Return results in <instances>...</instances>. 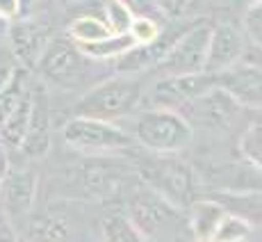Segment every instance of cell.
Listing matches in <instances>:
<instances>
[{"instance_id":"1","label":"cell","mask_w":262,"mask_h":242,"mask_svg":"<svg viewBox=\"0 0 262 242\" xmlns=\"http://www.w3.org/2000/svg\"><path fill=\"white\" fill-rule=\"evenodd\" d=\"M144 87L146 83L139 78V73H119L117 78H103L78 98L73 114L119 121L133 114L135 108L142 103Z\"/></svg>"},{"instance_id":"2","label":"cell","mask_w":262,"mask_h":242,"mask_svg":"<svg viewBox=\"0 0 262 242\" xmlns=\"http://www.w3.org/2000/svg\"><path fill=\"white\" fill-rule=\"evenodd\" d=\"M123 119H130L125 130L133 135L135 144L150 153H176L185 149L194 135V130L189 128V124L178 110L148 108L135 117L128 114Z\"/></svg>"},{"instance_id":"3","label":"cell","mask_w":262,"mask_h":242,"mask_svg":"<svg viewBox=\"0 0 262 242\" xmlns=\"http://www.w3.org/2000/svg\"><path fill=\"white\" fill-rule=\"evenodd\" d=\"M128 215L142 231L144 240L153 238H173L183 231H189L187 208L173 204L158 190L142 183L128 201ZM191 233V231H189Z\"/></svg>"},{"instance_id":"4","label":"cell","mask_w":262,"mask_h":242,"mask_svg":"<svg viewBox=\"0 0 262 242\" xmlns=\"http://www.w3.org/2000/svg\"><path fill=\"white\" fill-rule=\"evenodd\" d=\"M62 139L69 149L84 155H110L114 151H128L137 146L133 135L117 121L80 117V114H73L62 126Z\"/></svg>"},{"instance_id":"5","label":"cell","mask_w":262,"mask_h":242,"mask_svg":"<svg viewBox=\"0 0 262 242\" xmlns=\"http://www.w3.org/2000/svg\"><path fill=\"white\" fill-rule=\"evenodd\" d=\"M96 64L103 62H94L82 55V50L69 37H53L39 59L37 71L48 85L59 89H75L92 75Z\"/></svg>"},{"instance_id":"6","label":"cell","mask_w":262,"mask_h":242,"mask_svg":"<svg viewBox=\"0 0 262 242\" xmlns=\"http://www.w3.org/2000/svg\"><path fill=\"white\" fill-rule=\"evenodd\" d=\"M212 23L208 18H194V23L189 25L185 32H180V37L171 44L160 64L155 67V71L160 75H173V73H196L203 71L205 62V50H208V39Z\"/></svg>"},{"instance_id":"7","label":"cell","mask_w":262,"mask_h":242,"mask_svg":"<svg viewBox=\"0 0 262 242\" xmlns=\"http://www.w3.org/2000/svg\"><path fill=\"white\" fill-rule=\"evenodd\" d=\"M214 85V73L196 71V73H173L160 75L155 83L144 87L142 100L146 108H169L178 110L189 103L194 96L203 94Z\"/></svg>"},{"instance_id":"8","label":"cell","mask_w":262,"mask_h":242,"mask_svg":"<svg viewBox=\"0 0 262 242\" xmlns=\"http://www.w3.org/2000/svg\"><path fill=\"white\" fill-rule=\"evenodd\" d=\"M239 105L235 103L224 89L212 85L203 94L194 96L189 103L178 108L191 130H205V133H219L230 128V124L239 114Z\"/></svg>"},{"instance_id":"9","label":"cell","mask_w":262,"mask_h":242,"mask_svg":"<svg viewBox=\"0 0 262 242\" xmlns=\"http://www.w3.org/2000/svg\"><path fill=\"white\" fill-rule=\"evenodd\" d=\"M158 158L148 160L139 167V180L146 183L148 188L158 190L160 194H164L173 204L187 208L191 204V192H194V176L187 165H183L180 160H169L164 158V153H155Z\"/></svg>"},{"instance_id":"10","label":"cell","mask_w":262,"mask_h":242,"mask_svg":"<svg viewBox=\"0 0 262 242\" xmlns=\"http://www.w3.org/2000/svg\"><path fill=\"white\" fill-rule=\"evenodd\" d=\"M214 85L224 89L239 108H262V64L239 59L214 73Z\"/></svg>"},{"instance_id":"11","label":"cell","mask_w":262,"mask_h":242,"mask_svg":"<svg viewBox=\"0 0 262 242\" xmlns=\"http://www.w3.org/2000/svg\"><path fill=\"white\" fill-rule=\"evenodd\" d=\"M39 194V174L32 167H12L9 165L0 183V210L9 221L23 219L32 213Z\"/></svg>"},{"instance_id":"12","label":"cell","mask_w":262,"mask_h":242,"mask_svg":"<svg viewBox=\"0 0 262 242\" xmlns=\"http://www.w3.org/2000/svg\"><path fill=\"white\" fill-rule=\"evenodd\" d=\"M50 39H53V34H50L48 25L41 21H34V18H28L25 14L9 23L7 44L12 48L14 57H16L18 67L28 69V71L37 69Z\"/></svg>"},{"instance_id":"13","label":"cell","mask_w":262,"mask_h":242,"mask_svg":"<svg viewBox=\"0 0 262 242\" xmlns=\"http://www.w3.org/2000/svg\"><path fill=\"white\" fill-rule=\"evenodd\" d=\"M249 39L242 32L239 25H233L230 21H216L212 23L208 39V50H205V62L203 71L216 73L221 69H228L230 64L239 62L246 55L249 48Z\"/></svg>"},{"instance_id":"14","label":"cell","mask_w":262,"mask_h":242,"mask_svg":"<svg viewBox=\"0 0 262 242\" xmlns=\"http://www.w3.org/2000/svg\"><path fill=\"white\" fill-rule=\"evenodd\" d=\"M130 169L119 167V165L110 163V160H100L96 155L87 165L80 169V185L89 196H98V199H107V196L117 194L123 185H128Z\"/></svg>"},{"instance_id":"15","label":"cell","mask_w":262,"mask_h":242,"mask_svg":"<svg viewBox=\"0 0 262 242\" xmlns=\"http://www.w3.org/2000/svg\"><path fill=\"white\" fill-rule=\"evenodd\" d=\"M50 142H53V124H50V112L43 100H39L32 94V112H30L28 130L18 151L30 160L43 158L50 151Z\"/></svg>"},{"instance_id":"16","label":"cell","mask_w":262,"mask_h":242,"mask_svg":"<svg viewBox=\"0 0 262 242\" xmlns=\"http://www.w3.org/2000/svg\"><path fill=\"white\" fill-rule=\"evenodd\" d=\"M21 235L28 240H67L75 235V229L71 217L57 210H48V213L30 217Z\"/></svg>"},{"instance_id":"17","label":"cell","mask_w":262,"mask_h":242,"mask_svg":"<svg viewBox=\"0 0 262 242\" xmlns=\"http://www.w3.org/2000/svg\"><path fill=\"white\" fill-rule=\"evenodd\" d=\"M30 112H32V92H30L28 96L12 110V114L0 124V144L7 151H18V146H21L23 137H25V130H28Z\"/></svg>"},{"instance_id":"18","label":"cell","mask_w":262,"mask_h":242,"mask_svg":"<svg viewBox=\"0 0 262 242\" xmlns=\"http://www.w3.org/2000/svg\"><path fill=\"white\" fill-rule=\"evenodd\" d=\"M133 44H135V39L130 37L128 32H123V34L112 32L103 39H96V42H87V44H75V46L82 50V55H87L89 59L105 64V62H114V59H117L123 50H128Z\"/></svg>"},{"instance_id":"19","label":"cell","mask_w":262,"mask_h":242,"mask_svg":"<svg viewBox=\"0 0 262 242\" xmlns=\"http://www.w3.org/2000/svg\"><path fill=\"white\" fill-rule=\"evenodd\" d=\"M226 210L212 201H191L187 206V217H189V231L194 238L210 240L216 221L221 219Z\"/></svg>"},{"instance_id":"20","label":"cell","mask_w":262,"mask_h":242,"mask_svg":"<svg viewBox=\"0 0 262 242\" xmlns=\"http://www.w3.org/2000/svg\"><path fill=\"white\" fill-rule=\"evenodd\" d=\"M100 238L110 242H139L144 240V235L128 215V210H114L100 221Z\"/></svg>"},{"instance_id":"21","label":"cell","mask_w":262,"mask_h":242,"mask_svg":"<svg viewBox=\"0 0 262 242\" xmlns=\"http://www.w3.org/2000/svg\"><path fill=\"white\" fill-rule=\"evenodd\" d=\"M112 34V30L107 28L103 16H94V14H82V16H75L67 28V37L73 44H87L96 42V39H103Z\"/></svg>"},{"instance_id":"22","label":"cell","mask_w":262,"mask_h":242,"mask_svg":"<svg viewBox=\"0 0 262 242\" xmlns=\"http://www.w3.org/2000/svg\"><path fill=\"white\" fill-rule=\"evenodd\" d=\"M251 229H253V226H251V221L246 217H242V215H237V213H224L221 219L216 221L210 240H214V242L244 240V238H249Z\"/></svg>"},{"instance_id":"23","label":"cell","mask_w":262,"mask_h":242,"mask_svg":"<svg viewBox=\"0 0 262 242\" xmlns=\"http://www.w3.org/2000/svg\"><path fill=\"white\" fill-rule=\"evenodd\" d=\"M239 153L251 167L262 169V121L251 124L239 135Z\"/></svg>"},{"instance_id":"24","label":"cell","mask_w":262,"mask_h":242,"mask_svg":"<svg viewBox=\"0 0 262 242\" xmlns=\"http://www.w3.org/2000/svg\"><path fill=\"white\" fill-rule=\"evenodd\" d=\"M164 18H196L208 0H155Z\"/></svg>"},{"instance_id":"25","label":"cell","mask_w":262,"mask_h":242,"mask_svg":"<svg viewBox=\"0 0 262 242\" xmlns=\"http://www.w3.org/2000/svg\"><path fill=\"white\" fill-rule=\"evenodd\" d=\"M103 12H105V23H107V28L112 30L114 34H123L130 30V25H133V18L135 14L130 12L128 7H125L121 0H105L103 5Z\"/></svg>"},{"instance_id":"26","label":"cell","mask_w":262,"mask_h":242,"mask_svg":"<svg viewBox=\"0 0 262 242\" xmlns=\"http://www.w3.org/2000/svg\"><path fill=\"white\" fill-rule=\"evenodd\" d=\"M162 18L153 16H135L133 25H130L128 34L135 39V44H150L158 39V34L162 32Z\"/></svg>"},{"instance_id":"27","label":"cell","mask_w":262,"mask_h":242,"mask_svg":"<svg viewBox=\"0 0 262 242\" xmlns=\"http://www.w3.org/2000/svg\"><path fill=\"white\" fill-rule=\"evenodd\" d=\"M242 32L246 34L249 44L262 48V0L242 12Z\"/></svg>"},{"instance_id":"28","label":"cell","mask_w":262,"mask_h":242,"mask_svg":"<svg viewBox=\"0 0 262 242\" xmlns=\"http://www.w3.org/2000/svg\"><path fill=\"white\" fill-rule=\"evenodd\" d=\"M16 69H18V62H16V57H14L9 44L7 42L0 44V87H3V85L12 78Z\"/></svg>"},{"instance_id":"29","label":"cell","mask_w":262,"mask_h":242,"mask_svg":"<svg viewBox=\"0 0 262 242\" xmlns=\"http://www.w3.org/2000/svg\"><path fill=\"white\" fill-rule=\"evenodd\" d=\"M135 16H153V18H164L158 9L155 0H121Z\"/></svg>"},{"instance_id":"30","label":"cell","mask_w":262,"mask_h":242,"mask_svg":"<svg viewBox=\"0 0 262 242\" xmlns=\"http://www.w3.org/2000/svg\"><path fill=\"white\" fill-rule=\"evenodd\" d=\"M0 16L14 21L21 16V0H0Z\"/></svg>"},{"instance_id":"31","label":"cell","mask_w":262,"mask_h":242,"mask_svg":"<svg viewBox=\"0 0 262 242\" xmlns=\"http://www.w3.org/2000/svg\"><path fill=\"white\" fill-rule=\"evenodd\" d=\"M7 169H9V155H7V149L0 144V183H3V178H5V174H7Z\"/></svg>"},{"instance_id":"32","label":"cell","mask_w":262,"mask_h":242,"mask_svg":"<svg viewBox=\"0 0 262 242\" xmlns=\"http://www.w3.org/2000/svg\"><path fill=\"white\" fill-rule=\"evenodd\" d=\"M226 3H228L233 9H237V12H244L246 7H251V5H255V3H260V0H226Z\"/></svg>"},{"instance_id":"33","label":"cell","mask_w":262,"mask_h":242,"mask_svg":"<svg viewBox=\"0 0 262 242\" xmlns=\"http://www.w3.org/2000/svg\"><path fill=\"white\" fill-rule=\"evenodd\" d=\"M9 23H12V21H7V18H3V16H0V44H5V42H7Z\"/></svg>"},{"instance_id":"34","label":"cell","mask_w":262,"mask_h":242,"mask_svg":"<svg viewBox=\"0 0 262 242\" xmlns=\"http://www.w3.org/2000/svg\"><path fill=\"white\" fill-rule=\"evenodd\" d=\"M37 3H39V0H21V16H23V14H28Z\"/></svg>"}]
</instances>
